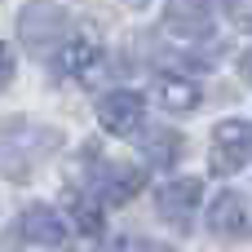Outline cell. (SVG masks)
Returning a JSON list of instances; mask_svg holds the SVG:
<instances>
[{
  "mask_svg": "<svg viewBox=\"0 0 252 252\" xmlns=\"http://www.w3.org/2000/svg\"><path fill=\"white\" fill-rule=\"evenodd\" d=\"M62 146V133L49 124H27V120H0V173L9 182H22L35 173L40 159H49Z\"/></svg>",
  "mask_w": 252,
  "mask_h": 252,
  "instance_id": "6da1fadb",
  "label": "cell"
},
{
  "mask_svg": "<svg viewBox=\"0 0 252 252\" xmlns=\"http://www.w3.org/2000/svg\"><path fill=\"white\" fill-rule=\"evenodd\" d=\"M208 164L217 177H230L252 164V124L248 120H221L208 146Z\"/></svg>",
  "mask_w": 252,
  "mask_h": 252,
  "instance_id": "7a4b0ae2",
  "label": "cell"
},
{
  "mask_svg": "<svg viewBox=\"0 0 252 252\" xmlns=\"http://www.w3.org/2000/svg\"><path fill=\"white\" fill-rule=\"evenodd\" d=\"M97 124L115 137H137L146 128V97L133 89H115V93L97 97Z\"/></svg>",
  "mask_w": 252,
  "mask_h": 252,
  "instance_id": "3957f363",
  "label": "cell"
},
{
  "mask_svg": "<svg viewBox=\"0 0 252 252\" xmlns=\"http://www.w3.org/2000/svg\"><path fill=\"white\" fill-rule=\"evenodd\" d=\"M66 27H71L66 9H58V4H49V0H31V4L18 13V35L27 40V49H49V44H58V40L66 35Z\"/></svg>",
  "mask_w": 252,
  "mask_h": 252,
  "instance_id": "277c9868",
  "label": "cell"
},
{
  "mask_svg": "<svg viewBox=\"0 0 252 252\" xmlns=\"http://www.w3.org/2000/svg\"><path fill=\"white\" fill-rule=\"evenodd\" d=\"M164 27L182 40H208L213 35V0H168Z\"/></svg>",
  "mask_w": 252,
  "mask_h": 252,
  "instance_id": "5b68a950",
  "label": "cell"
},
{
  "mask_svg": "<svg viewBox=\"0 0 252 252\" xmlns=\"http://www.w3.org/2000/svg\"><path fill=\"white\" fill-rule=\"evenodd\" d=\"M66 221L62 213H53L49 204H31L22 217H18V239L22 244H40V248H62L66 244Z\"/></svg>",
  "mask_w": 252,
  "mask_h": 252,
  "instance_id": "8992f818",
  "label": "cell"
},
{
  "mask_svg": "<svg viewBox=\"0 0 252 252\" xmlns=\"http://www.w3.org/2000/svg\"><path fill=\"white\" fill-rule=\"evenodd\" d=\"M252 226V208L239 190H221L213 204H208V230L221 235V239H239Z\"/></svg>",
  "mask_w": 252,
  "mask_h": 252,
  "instance_id": "52a82bcc",
  "label": "cell"
},
{
  "mask_svg": "<svg viewBox=\"0 0 252 252\" xmlns=\"http://www.w3.org/2000/svg\"><path fill=\"white\" fill-rule=\"evenodd\" d=\"M199 199H204V186H199L195 177L168 182V186L159 190V217H164V221H173V226H186V221L195 217Z\"/></svg>",
  "mask_w": 252,
  "mask_h": 252,
  "instance_id": "ba28073f",
  "label": "cell"
},
{
  "mask_svg": "<svg viewBox=\"0 0 252 252\" xmlns=\"http://www.w3.org/2000/svg\"><path fill=\"white\" fill-rule=\"evenodd\" d=\"M142 186H146V168H124V164H115V168H106V173L93 182V199H102V204H124V199H133Z\"/></svg>",
  "mask_w": 252,
  "mask_h": 252,
  "instance_id": "9c48e42d",
  "label": "cell"
},
{
  "mask_svg": "<svg viewBox=\"0 0 252 252\" xmlns=\"http://www.w3.org/2000/svg\"><path fill=\"white\" fill-rule=\"evenodd\" d=\"M58 66H62V75H71L80 84H93L97 71H102V49L93 40H71L62 49V58H58Z\"/></svg>",
  "mask_w": 252,
  "mask_h": 252,
  "instance_id": "30bf717a",
  "label": "cell"
},
{
  "mask_svg": "<svg viewBox=\"0 0 252 252\" xmlns=\"http://www.w3.org/2000/svg\"><path fill=\"white\" fill-rule=\"evenodd\" d=\"M155 97H159L164 111H195V106H199L195 80H182V75H159V80H155Z\"/></svg>",
  "mask_w": 252,
  "mask_h": 252,
  "instance_id": "8fae6325",
  "label": "cell"
},
{
  "mask_svg": "<svg viewBox=\"0 0 252 252\" xmlns=\"http://www.w3.org/2000/svg\"><path fill=\"white\" fill-rule=\"evenodd\" d=\"M142 146H146V155H151L159 168L177 164V155H182V137L168 133V128H151V133H142Z\"/></svg>",
  "mask_w": 252,
  "mask_h": 252,
  "instance_id": "7c38bea8",
  "label": "cell"
},
{
  "mask_svg": "<svg viewBox=\"0 0 252 252\" xmlns=\"http://www.w3.org/2000/svg\"><path fill=\"white\" fill-rule=\"evenodd\" d=\"M75 221H80V230H84V235H97V230H102V213L93 208V199L75 204Z\"/></svg>",
  "mask_w": 252,
  "mask_h": 252,
  "instance_id": "4fadbf2b",
  "label": "cell"
},
{
  "mask_svg": "<svg viewBox=\"0 0 252 252\" xmlns=\"http://www.w3.org/2000/svg\"><path fill=\"white\" fill-rule=\"evenodd\" d=\"M226 13L239 31H252V0H226Z\"/></svg>",
  "mask_w": 252,
  "mask_h": 252,
  "instance_id": "5bb4252c",
  "label": "cell"
},
{
  "mask_svg": "<svg viewBox=\"0 0 252 252\" xmlns=\"http://www.w3.org/2000/svg\"><path fill=\"white\" fill-rule=\"evenodd\" d=\"M13 80V49L9 44H0V89Z\"/></svg>",
  "mask_w": 252,
  "mask_h": 252,
  "instance_id": "9a60e30c",
  "label": "cell"
},
{
  "mask_svg": "<svg viewBox=\"0 0 252 252\" xmlns=\"http://www.w3.org/2000/svg\"><path fill=\"white\" fill-rule=\"evenodd\" d=\"M120 252H173V248H164V244H146V239H124Z\"/></svg>",
  "mask_w": 252,
  "mask_h": 252,
  "instance_id": "2e32d148",
  "label": "cell"
},
{
  "mask_svg": "<svg viewBox=\"0 0 252 252\" xmlns=\"http://www.w3.org/2000/svg\"><path fill=\"white\" fill-rule=\"evenodd\" d=\"M239 71H244V80H252V53H244V58H239Z\"/></svg>",
  "mask_w": 252,
  "mask_h": 252,
  "instance_id": "e0dca14e",
  "label": "cell"
},
{
  "mask_svg": "<svg viewBox=\"0 0 252 252\" xmlns=\"http://www.w3.org/2000/svg\"><path fill=\"white\" fill-rule=\"evenodd\" d=\"M128 4H146V0H128Z\"/></svg>",
  "mask_w": 252,
  "mask_h": 252,
  "instance_id": "ac0fdd59",
  "label": "cell"
}]
</instances>
